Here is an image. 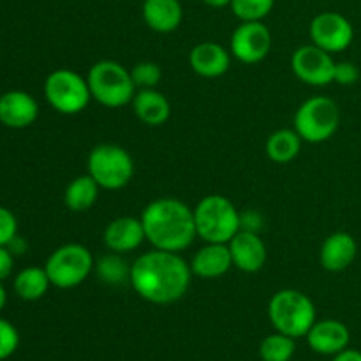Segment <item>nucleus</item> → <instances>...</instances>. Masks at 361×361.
<instances>
[{
    "instance_id": "obj_1",
    "label": "nucleus",
    "mask_w": 361,
    "mask_h": 361,
    "mask_svg": "<svg viewBox=\"0 0 361 361\" xmlns=\"http://www.w3.org/2000/svg\"><path fill=\"white\" fill-rule=\"evenodd\" d=\"M192 270L180 252L154 249L130 264V286L147 302L169 305L183 298Z\"/></svg>"
},
{
    "instance_id": "obj_2",
    "label": "nucleus",
    "mask_w": 361,
    "mask_h": 361,
    "mask_svg": "<svg viewBox=\"0 0 361 361\" xmlns=\"http://www.w3.org/2000/svg\"><path fill=\"white\" fill-rule=\"evenodd\" d=\"M140 219L145 238L154 249L180 252L190 247L197 236L194 210L175 197L154 200L147 204Z\"/></svg>"
},
{
    "instance_id": "obj_3",
    "label": "nucleus",
    "mask_w": 361,
    "mask_h": 361,
    "mask_svg": "<svg viewBox=\"0 0 361 361\" xmlns=\"http://www.w3.org/2000/svg\"><path fill=\"white\" fill-rule=\"evenodd\" d=\"M268 317L271 326L288 337H305L316 323L314 302L298 289H281L268 303Z\"/></svg>"
},
{
    "instance_id": "obj_4",
    "label": "nucleus",
    "mask_w": 361,
    "mask_h": 361,
    "mask_svg": "<svg viewBox=\"0 0 361 361\" xmlns=\"http://www.w3.org/2000/svg\"><path fill=\"white\" fill-rule=\"evenodd\" d=\"M87 81L92 99H95L104 108H123L133 102L137 92L130 71L115 60L95 62L88 71Z\"/></svg>"
},
{
    "instance_id": "obj_5",
    "label": "nucleus",
    "mask_w": 361,
    "mask_h": 361,
    "mask_svg": "<svg viewBox=\"0 0 361 361\" xmlns=\"http://www.w3.org/2000/svg\"><path fill=\"white\" fill-rule=\"evenodd\" d=\"M196 233L207 243H229L240 231V212L228 197L208 194L194 208Z\"/></svg>"
},
{
    "instance_id": "obj_6",
    "label": "nucleus",
    "mask_w": 361,
    "mask_h": 361,
    "mask_svg": "<svg viewBox=\"0 0 361 361\" xmlns=\"http://www.w3.org/2000/svg\"><path fill=\"white\" fill-rule=\"evenodd\" d=\"M88 175L101 189L120 190L134 175V161L126 148L113 143H101L88 154Z\"/></svg>"
},
{
    "instance_id": "obj_7",
    "label": "nucleus",
    "mask_w": 361,
    "mask_h": 361,
    "mask_svg": "<svg viewBox=\"0 0 361 361\" xmlns=\"http://www.w3.org/2000/svg\"><path fill=\"white\" fill-rule=\"evenodd\" d=\"M94 267V256L87 247L81 243H66L49 254L44 270L51 286L71 289L87 281Z\"/></svg>"
},
{
    "instance_id": "obj_8",
    "label": "nucleus",
    "mask_w": 361,
    "mask_h": 361,
    "mask_svg": "<svg viewBox=\"0 0 361 361\" xmlns=\"http://www.w3.org/2000/svg\"><path fill=\"white\" fill-rule=\"evenodd\" d=\"M341 111L334 99L316 95L310 97L296 109L295 130L303 141L323 143L328 141L338 129Z\"/></svg>"
},
{
    "instance_id": "obj_9",
    "label": "nucleus",
    "mask_w": 361,
    "mask_h": 361,
    "mask_svg": "<svg viewBox=\"0 0 361 361\" xmlns=\"http://www.w3.org/2000/svg\"><path fill=\"white\" fill-rule=\"evenodd\" d=\"M44 97L55 111L78 115L90 102L92 94L87 78L71 69H55L44 81Z\"/></svg>"
},
{
    "instance_id": "obj_10",
    "label": "nucleus",
    "mask_w": 361,
    "mask_h": 361,
    "mask_svg": "<svg viewBox=\"0 0 361 361\" xmlns=\"http://www.w3.org/2000/svg\"><path fill=\"white\" fill-rule=\"evenodd\" d=\"M335 66L337 62L331 53L324 51L316 44L302 46L291 56V69L295 76L312 87H326L334 83Z\"/></svg>"
},
{
    "instance_id": "obj_11",
    "label": "nucleus",
    "mask_w": 361,
    "mask_h": 361,
    "mask_svg": "<svg viewBox=\"0 0 361 361\" xmlns=\"http://www.w3.org/2000/svg\"><path fill=\"white\" fill-rule=\"evenodd\" d=\"M271 48V34L263 21H242L233 30L229 49L242 63H257L267 59Z\"/></svg>"
},
{
    "instance_id": "obj_12",
    "label": "nucleus",
    "mask_w": 361,
    "mask_h": 361,
    "mask_svg": "<svg viewBox=\"0 0 361 361\" xmlns=\"http://www.w3.org/2000/svg\"><path fill=\"white\" fill-rule=\"evenodd\" d=\"M310 39L312 44L319 46L328 53L344 51L351 46L355 37V28L351 21L338 13H321L310 23Z\"/></svg>"
},
{
    "instance_id": "obj_13",
    "label": "nucleus",
    "mask_w": 361,
    "mask_h": 361,
    "mask_svg": "<svg viewBox=\"0 0 361 361\" xmlns=\"http://www.w3.org/2000/svg\"><path fill=\"white\" fill-rule=\"evenodd\" d=\"M229 252H231L233 267L245 274H256L267 263V245L259 233L242 231L240 229L231 240H229Z\"/></svg>"
},
{
    "instance_id": "obj_14",
    "label": "nucleus",
    "mask_w": 361,
    "mask_h": 361,
    "mask_svg": "<svg viewBox=\"0 0 361 361\" xmlns=\"http://www.w3.org/2000/svg\"><path fill=\"white\" fill-rule=\"evenodd\" d=\"M39 116V104L28 92L9 90L0 95V123L9 129L30 127Z\"/></svg>"
},
{
    "instance_id": "obj_15",
    "label": "nucleus",
    "mask_w": 361,
    "mask_h": 361,
    "mask_svg": "<svg viewBox=\"0 0 361 361\" xmlns=\"http://www.w3.org/2000/svg\"><path fill=\"white\" fill-rule=\"evenodd\" d=\"M305 337L310 349L323 356H335L344 351L351 341L349 328L337 319L316 321Z\"/></svg>"
},
{
    "instance_id": "obj_16",
    "label": "nucleus",
    "mask_w": 361,
    "mask_h": 361,
    "mask_svg": "<svg viewBox=\"0 0 361 361\" xmlns=\"http://www.w3.org/2000/svg\"><path fill=\"white\" fill-rule=\"evenodd\" d=\"M104 245L108 250L118 254H127L136 250L141 243L145 242V229L141 224V219L136 217H116L106 226L104 235Z\"/></svg>"
},
{
    "instance_id": "obj_17",
    "label": "nucleus",
    "mask_w": 361,
    "mask_h": 361,
    "mask_svg": "<svg viewBox=\"0 0 361 361\" xmlns=\"http://www.w3.org/2000/svg\"><path fill=\"white\" fill-rule=\"evenodd\" d=\"M189 66L201 78H219L228 73L231 53L219 42H200L190 49Z\"/></svg>"
},
{
    "instance_id": "obj_18",
    "label": "nucleus",
    "mask_w": 361,
    "mask_h": 361,
    "mask_svg": "<svg viewBox=\"0 0 361 361\" xmlns=\"http://www.w3.org/2000/svg\"><path fill=\"white\" fill-rule=\"evenodd\" d=\"M358 254V243L349 233H331L321 245V267L328 271H344L355 261Z\"/></svg>"
},
{
    "instance_id": "obj_19",
    "label": "nucleus",
    "mask_w": 361,
    "mask_h": 361,
    "mask_svg": "<svg viewBox=\"0 0 361 361\" xmlns=\"http://www.w3.org/2000/svg\"><path fill=\"white\" fill-rule=\"evenodd\" d=\"M233 267L228 243H207L194 254L190 261L192 275L200 279H219Z\"/></svg>"
},
{
    "instance_id": "obj_20",
    "label": "nucleus",
    "mask_w": 361,
    "mask_h": 361,
    "mask_svg": "<svg viewBox=\"0 0 361 361\" xmlns=\"http://www.w3.org/2000/svg\"><path fill=\"white\" fill-rule=\"evenodd\" d=\"M130 104L136 118L148 127L162 126L171 115V104L168 97L155 88H141L140 92H136Z\"/></svg>"
},
{
    "instance_id": "obj_21",
    "label": "nucleus",
    "mask_w": 361,
    "mask_h": 361,
    "mask_svg": "<svg viewBox=\"0 0 361 361\" xmlns=\"http://www.w3.org/2000/svg\"><path fill=\"white\" fill-rule=\"evenodd\" d=\"M143 20L159 34L175 32L183 20L182 4L180 0H145Z\"/></svg>"
},
{
    "instance_id": "obj_22",
    "label": "nucleus",
    "mask_w": 361,
    "mask_h": 361,
    "mask_svg": "<svg viewBox=\"0 0 361 361\" xmlns=\"http://www.w3.org/2000/svg\"><path fill=\"white\" fill-rule=\"evenodd\" d=\"M99 189L101 187L97 185L94 178L90 175H80L66 187V192H63V203L69 208L71 212H76V214H81V212L90 210L95 204L99 197Z\"/></svg>"
},
{
    "instance_id": "obj_23",
    "label": "nucleus",
    "mask_w": 361,
    "mask_h": 361,
    "mask_svg": "<svg viewBox=\"0 0 361 361\" xmlns=\"http://www.w3.org/2000/svg\"><path fill=\"white\" fill-rule=\"evenodd\" d=\"M51 286L48 274L44 268L28 267L23 268L20 274L14 277L13 289L16 296H20L25 302H35L42 298L48 293V288Z\"/></svg>"
},
{
    "instance_id": "obj_24",
    "label": "nucleus",
    "mask_w": 361,
    "mask_h": 361,
    "mask_svg": "<svg viewBox=\"0 0 361 361\" xmlns=\"http://www.w3.org/2000/svg\"><path fill=\"white\" fill-rule=\"evenodd\" d=\"M302 141L295 129L275 130L267 140V155L277 164L291 162L302 150Z\"/></svg>"
},
{
    "instance_id": "obj_25",
    "label": "nucleus",
    "mask_w": 361,
    "mask_h": 361,
    "mask_svg": "<svg viewBox=\"0 0 361 361\" xmlns=\"http://www.w3.org/2000/svg\"><path fill=\"white\" fill-rule=\"evenodd\" d=\"M94 268L99 281L108 286H120L130 279V264L123 259L122 254L111 250L99 257Z\"/></svg>"
},
{
    "instance_id": "obj_26",
    "label": "nucleus",
    "mask_w": 361,
    "mask_h": 361,
    "mask_svg": "<svg viewBox=\"0 0 361 361\" xmlns=\"http://www.w3.org/2000/svg\"><path fill=\"white\" fill-rule=\"evenodd\" d=\"M296 338L284 334H274L263 338L259 345V358L263 361H291L296 351Z\"/></svg>"
},
{
    "instance_id": "obj_27",
    "label": "nucleus",
    "mask_w": 361,
    "mask_h": 361,
    "mask_svg": "<svg viewBox=\"0 0 361 361\" xmlns=\"http://www.w3.org/2000/svg\"><path fill=\"white\" fill-rule=\"evenodd\" d=\"M229 6L240 21H261L271 13L275 0H231Z\"/></svg>"
},
{
    "instance_id": "obj_28",
    "label": "nucleus",
    "mask_w": 361,
    "mask_h": 361,
    "mask_svg": "<svg viewBox=\"0 0 361 361\" xmlns=\"http://www.w3.org/2000/svg\"><path fill=\"white\" fill-rule=\"evenodd\" d=\"M130 76L137 88H155L161 83L162 71L155 62L145 60V62H137L130 69Z\"/></svg>"
},
{
    "instance_id": "obj_29",
    "label": "nucleus",
    "mask_w": 361,
    "mask_h": 361,
    "mask_svg": "<svg viewBox=\"0 0 361 361\" xmlns=\"http://www.w3.org/2000/svg\"><path fill=\"white\" fill-rule=\"evenodd\" d=\"M20 345V334L16 326L0 317V361L11 358Z\"/></svg>"
},
{
    "instance_id": "obj_30",
    "label": "nucleus",
    "mask_w": 361,
    "mask_h": 361,
    "mask_svg": "<svg viewBox=\"0 0 361 361\" xmlns=\"http://www.w3.org/2000/svg\"><path fill=\"white\" fill-rule=\"evenodd\" d=\"M18 235V221L13 212L0 207V247H6Z\"/></svg>"
},
{
    "instance_id": "obj_31",
    "label": "nucleus",
    "mask_w": 361,
    "mask_h": 361,
    "mask_svg": "<svg viewBox=\"0 0 361 361\" xmlns=\"http://www.w3.org/2000/svg\"><path fill=\"white\" fill-rule=\"evenodd\" d=\"M360 80V69L353 62H337L335 66V76L334 81L338 85H355Z\"/></svg>"
},
{
    "instance_id": "obj_32",
    "label": "nucleus",
    "mask_w": 361,
    "mask_h": 361,
    "mask_svg": "<svg viewBox=\"0 0 361 361\" xmlns=\"http://www.w3.org/2000/svg\"><path fill=\"white\" fill-rule=\"evenodd\" d=\"M263 228V217L256 210H249L240 214V229L242 231L259 233Z\"/></svg>"
},
{
    "instance_id": "obj_33",
    "label": "nucleus",
    "mask_w": 361,
    "mask_h": 361,
    "mask_svg": "<svg viewBox=\"0 0 361 361\" xmlns=\"http://www.w3.org/2000/svg\"><path fill=\"white\" fill-rule=\"evenodd\" d=\"M14 256L7 247H0V282L6 281L13 274Z\"/></svg>"
},
{
    "instance_id": "obj_34",
    "label": "nucleus",
    "mask_w": 361,
    "mask_h": 361,
    "mask_svg": "<svg viewBox=\"0 0 361 361\" xmlns=\"http://www.w3.org/2000/svg\"><path fill=\"white\" fill-rule=\"evenodd\" d=\"M7 249L11 250V252H13V256H21V254H25L27 252V249H28V243L25 242L23 238H21L20 235H16L14 236L13 240H11L9 243H7Z\"/></svg>"
},
{
    "instance_id": "obj_35",
    "label": "nucleus",
    "mask_w": 361,
    "mask_h": 361,
    "mask_svg": "<svg viewBox=\"0 0 361 361\" xmlns=\"http://www.w3.org/2000/svg\"><path fill=\"white\" fill-rule=\"evenodd\" d=\"M331 361H361V351H358V349H344V351L337 353Z\"/></svg>"
},
{
    "instance_id": "obj_36",
    "label": "nucleus",
    "mask_w": 361,
    "mask_h": 361,
    "mask_svg": "<svg viewBox=\"0 0 361 361\" xmlns=\"http://www.w3.org/2000/svg\"><path fill=\"white\" fill-rule=\"evenodd\" d=\"M203 2L210 7H224V6H229L231 0H203Z\"/></svg>"
},
{
    "instance_id": "obj_37",
    "label": "nucleus",
    "mask_w": 361,
    "mask_h": 361,
    "mask_svg": "<svg viewBox=\"0 0 361 361\" xmlns=\"http://www.w3.org/2000/svg\"><path fill=\"white\" fill-rule=\"evenodd\" d=\"M6 303H7V293H6V288L2 286V282H0V312L4 310Z\"/></svg>"
}]
</instances>
